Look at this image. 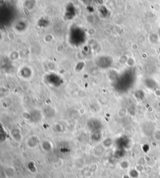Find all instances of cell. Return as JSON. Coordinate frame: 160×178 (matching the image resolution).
<instances>
[{"label": "cell", "instance_id": "6da1fadb", "mask_svg": "<svg viewBox=\"0 0 160 178\" xmlns=\"http://www.w3.org/2000/svg\"><path fill=\"white\" fill-rule=\"evenodd\" d=\"M153 135L154 136V139H156L157 141H160V129H155Z\"/></svg>", "mask_w": 160, "mask_h": 178}, {"label": "cell", "instance_id": "7a4b0ae2", "mask_svg": "<svg viewBox=\"0 0 160 178\" xmlns=\"http://www.w3.org/2000/svg\"><path fill=\"white\" fill-rule=\"evenodd\" d=\"M155 118L157 120H160V113H156L155 114Z\"/></svg>", "mask_w": 160, "mask_h": 178}]
</instances>
